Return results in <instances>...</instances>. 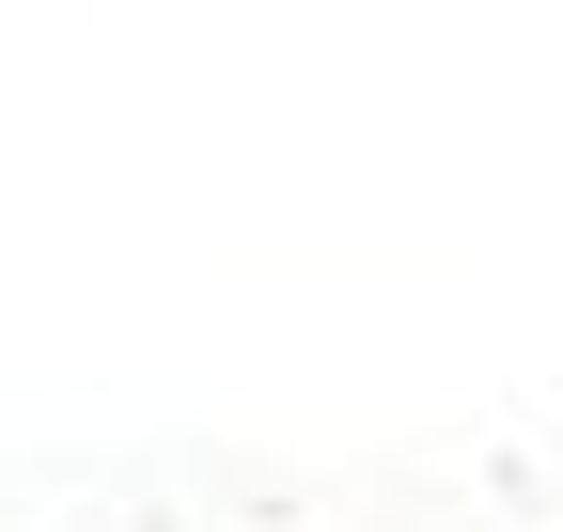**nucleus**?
<instances>
[]
</instances>
